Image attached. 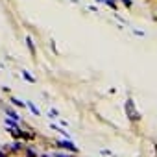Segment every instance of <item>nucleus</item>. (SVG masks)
Here are the masks:
<instances>
[{
    "label": "nucleus",
    "instance_id": "obj_1",
    "mask_svg": "<svg viewBox=\"0 0 157 157\" xmlns=\"http://www.w3.org/2000/svg\"><path fill=\"white\" fill-rule=\"evenodd\" d=\"M126 113H128V116H129V120L131 122H137V120H140V115H137L135 113V107H133V100H128L126 102Z\"/></svg>",
    "mask_w": 157,
    "mask_h": 157
},
{
    "label": "nucleus",
    "instance_id": "obj_2",
    "mask_svg": "<svg viewBox=\"0 0 157 157\" xmlns=\"http://www.w3.org/2000/svg\"><path fill=\"white\" fill-rule=\"evenodd\" d=\"M57 144L61 146V148L68 150V151H74V154H76V151H78V148H76V146H74L72 142H70V140H57Z\"/></svg>",
    "mask_w": 157,
    "mask_h": 157
},
{
    "label": "nucleus",
    "instance_id": "obj_3",
    "mask_svg": "<svg viewBox=\"0 0 157 157\" xmlns=\"http://www.w3.org/2000/svg\"><path fill=\"white\" fill-rule=\"evenodd\" d=\"M22 76H24V78H26V80H28V82H30V83H33V82H35V80H33V76H32V74H30V72H28V70H22Z\"/></svg>",
    "mask_w": 157,
    "mask_h": 157
},
{
    "label": "nucleus",
    "instance_id": "obj_4",
    "mask_svg": "<svg viewBox=\"0 0 157 157\" xmlns=\"http://www.w3.org/2000/svg\"><path fill=\"white\" fill-rule=\"evenodd\" d=\"M26 44H28V48H30V52H35V48H33V43H32V37H26Z\"/></svg>",
    "mask_w": 157,
    "mask_h": 157
},
{
    "label": "nucleus",
    "instance_id": "obj_5",
    "mask_svg": "<svg viewBox=\"0 0 157 157\" xmlns=\"http://www.w3.org/2000/svg\"><path fill=\"white\" fill-rule=\"evenodd\" d=\"M11 102H13L15 105H19V107H24V105H28V104H24V102H21V100H17V98H11Z\"/></svg>",
    "mask_w": 157,
    "mask_h": 157
},
{
    "label": "nucleus",
    "instance_id": "obj_6",
    "mask_svg": "<svg viewBox=\"0 0 157 157\" xmlns=\"http://www.w3.org/2000/svg\"><path fill=\"white\" fill-rule=\"evenodd\" d=\"M28 107H30V109H32V113H33V115H39V109H37V107H35V105H33L32 102H30V104H28Z\"/></svg>",
    "mask_w": 157,
    "mask_h": 157
},
{
    "label": "nucleus",
    "instance_id": "obj_7",
    "mask_svg": "<svg viewBox=\"0 0 157 157\" xmlns=\"http://www.w3.org/2000/svg\"><path fill=\"white\" fill-rule=\"evenodd\" d=\"M6 113H8L9 116H13V120H19V116H17V113H15V111H13V109H8V111H6Z\"/></svg>",
    "mask_w": 157,
    "mask_h": 157
},
{
    "label": "nucleus",
    "instance_id": "obj_8",
    "mask_svg": "<svg viewBox=\"0 0 157 157\" xmlns=\"http://www.w3.org/2000/svg\"><path fill=\"white\" fill-rule=\"evenodd\" d=\"M6 126H9V128H15V126H17V120H6Z\"/></svg>",
    "mask_w": 157,
    "mask_h": 157
},
{
    "label": "nucleus",
    "instance_id": "obj_9",
    "mask_svg": "<svg viewBox=\"0 0 157 157\" xmlns=\"http://www.w3.org/2000/svg\"><path fill=\"white\" fill-rule=\"evenodd\" d=\"M26 154H28V157H37V154H35V151H33V150H28V151H26Z\"/></svg>",
    "mask_w": 157,
    "mask_h": 157
},
{
    "label": "nucleus",
    "instance_id": "obj_10",
    "mask_svg": "<svg viewBox=\"0 0 157 157\" xmlns=\"http://www.w3.org/2000/svg\"><path fill=\"white\" fill-rule=\"evenodd\" d=\"M54 157H70V155H67V154H54Z\"/></svg>",
    "mask_w": 157,
    "mask_h": 157
},
{
    "label": "nucleus",
    "instance_id": "obj_11",
    "mask_svg": "<svg viewBox=\"0 0 157 157\" xmlns=\"http://www.w3.org/2000/svg\"><path fill=\"white\" fill-rule=\"evenodd\" d=\"M122 2L126 4V6H131V0H122Z\"/></svg>",
    "mask_w": 157,
    "mask_h": 157
},
{
    "label": "nucleus",
    "instance_id": "obj_12",
    "mask_svg": "<svg viewBox=\"0 0 157 157\" xmlns=\"http://www.w3.org/2000/svg\"><path fill=\"white\" fill-rule=\"evenodd\" d=\"M0 157H4V154H2V151H0Z\"/></svg>",
    "mask_w": 157,
    "mask_h": 157
},
{
    "label": "nucleus",
    "instance_id": "obj_13",
    "mask_svg": "<svg viewBox=\"0 0 157 157\" xmlns=\"http://www.w3.org/2000/svg\"><path fill=\"white\" fill-rule=\"evenodd\" d=\"M43 157H50V155H43Z\"/></svg>",
    "mask_w": 157,
    "mask_h": 157
}]
</instances>
